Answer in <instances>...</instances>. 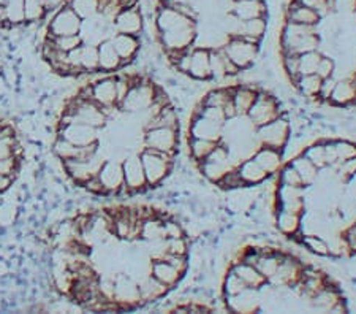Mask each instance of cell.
<instances>
[{"label": "cell", "instance_id": "cell-1", "mask_svg": "<svg viewBox=\"0 0 356 314\" xmlns=\"http://www.w3.org/2000/svg\"><path fill=\"white\" fill-rule=\"evenodd\" d=\"M138 156H140L143 167H145L149 187L159 186L160 182L168 176L171 168H173L175 156H170V154L143 148V150L138 152Z\"/></svg>", "mask_w": 356, "mask_h": 314}, {"label": "cell", "instance_id": "cell-2", "mask_svg": "<svg viewBox=\"0 0 356 314\" xmlns=\"http://www.w3.org/2000/svg\"><path fill=\"white\" fill-rule=\"evenodd\" d=\"M81 22L83 19L79 18L70 5L67 3L51 15V21L48 24L46 37L56 38V37L78 36L79 29H81Z\"/></svg>", "mask_w": 356, "mask_h": 314}, {"label": "cell", "instance_id": "cell-3", "mask_svg": "<svg viewBox=\"0 0 356 314\" xmlns=\"http://www.w3.org/2000/svg\"><path fill=\"white\" fill-rule=\"evenodd\" d=\"M145 148L159 152L176 156L179 151V129L173 127H151L146 129L145 134Z\"/></svg>", "mask_w": 356, "mask_h": 314}, {"label": "cell", "instance_id": "cell-4", "mask_svg": "<svg viewBox=\"0 0 356 314\" xmlns=\"http://www.w3.org/2000/svg\"><path fill=\"white\" fill-rule=\"evenodd\" d=\"M291 134V124L284 116L275 118L261 127H257V139L261 146H269L282 151Z\"/></svg>", "mask_w": 356, "mask_h": 314}, {"label": "cell", "instance_id": "cell-5", "mask_svg": "<svg viewBox=\"0 0 356 314\" xmlns=\"http://www.w3.org/2000/svg\"><path fill=\"white\" fill-rule=\"evenodd\" d=\"M222 49L225 51L228 59L236 65L239 70H245L254 65L258 54V45L250 43L243 37H229Z\"/></svg>", "mask_w": 356, "mask_h": 314}, {"label": "cell", "instance_id": "cell-6", "mask_svg": "<svg viewBox=\"0 0 356 314\" xmlns=\"http://www.w3.org/2000/svg\"><path fill=\"white\" fill-rule=\"evenodd\" d=\"M279 108V100L275 99L274 95L261 93L260 91L254 105L250 107V110L247 111L245 116L250 119V123L254 124L255 127H261V125L271 123L275 118L280 116Z\"/></svg>", "mask_w": 356, "mask_h": 314}, {"label": "cell", "instance_id": "cell-7", "mask_svg": "<svg viewBox=\"0 0 356 314\" xmlns=\"http://www.w3.org/2000/svg\"><path fill=\"white\" fill-rule=\"evenodd\" d=\"M122 171H124L125 194H127V196H134V194L149 189L145 167H143V162L138 154H130L127 159H124Z\"/></svg>", "mask_w": 356, "mask_h": 314}, {"label": "cell", "instance_id": "cell-8", "mask_svg": "<svg viewBox=\"0 0 356 314\" xmlns=\"http://www.w3.org/2000/svg\"><path fill=\"white\" fill-rule=\"evenodd\" d=\"M223 124L225 123L212 121V119L200 116V114L195 113L192 123L188 124V136H191V139L220 141Z\"/></svg>", "mask_w": 356, "mask_h": 314}, {"label": "cell", "instance_id": "cell-9", "mask_svg": "<svg viewBox=\"0 0 356 314\" xmlns=\"http://www.w3.org/2000/svg\"><path fill=\"white\" fill-rule=\"evenodd\" d=\"M114 27L119 33H129V36H140L143 31V15L140 7L131 5L119 11L114 19Z\"/></svg>", "mask_w": 356, "mask_h": 314}, {"label": "cell", "instance_id": "cell-10", "mask_svg": "<svg viewBox=\"0 0 356 314\" xmlns=\"http://www.w3.org/2000/svg\"><path fill=\"white\" fill-rule=\"evenodd\" d=\"M229 13H233L241 21L266 18L268 3L266 0H233Z\"/></svg>", "mask_w": 356, "mask_h": 314}, {"label": "cell", "instance_id": "cell-11", "mask_svg": "<svg viewBox=\"0 0 356 314\" xmlns=\"http://www.w3.org/2000/svg\"><path fill=\"white\" fill-rule=\"evenodd\" d=\"M188 77L198 81H208L212 78L209 64V48H192L191 49V64H188Z\"/></svg>", "mask_w": 356, "mask_h": 314}, {"label": "cell", "instance_id": "cell-12", "mask_svg": "<svg viewBox=\"0 0 356 314\" xmlns=\"http://www.w3.org/2000/svg\"><path fill=\"white\" fill-rule=\"evenodd\" d=\"M149 273H151V276L159 279L160 283L168 285L170 289L179 283V279L184 275V273L181 270H177V268L173 264H170V262L166 260L165 257H163V259H154L151 262V268H149Z\"/></svg>", "mask_w": 356, "mask_h": 314}, {"label": "cell", "instance_id": "cell-13", "mask_svg": "<svg viewBox=\"0 0 356 314\" xmlns=\"http://www.w3.org/2000/svg\"><path fill=\"white\" fill-rule=\"evenodd\" d=\"M236 175L243 186L261 185V182L269 176L254 159H247V161L241 162L236 167Z\"/></svg>", "mask_w": 356, "mask_h": 314}, {"label": "cell", "instance_id": "cell-14", "mask_svg": "<svg viewBox=\"0 0 356 314\" xmlns=\"http://www.w3.org/2000/svg\"><path fill=\"white\" fill-rule=\"evenodd\" d=\"M125 64L118 54L111 40H106L99 47V67L102 73H113L122 68Z\"/></svg>", "mask_w": 356, "mask_h": 314}, {"label": "cell", "instance_id": "cell-15", "mask_svg": "<svg viewBox=\"0 0 356 314\" xmlns=\"http://www.w3.org/2000/svg\"><path fill=\"white\" fill-rule=\"evenodd\" d=\"M285 21L298 22V24H306V26H317L320 21V15L317 11L301 5L296 0H291L289 8L285 11Z\"/></svg>", "mask_w": 356, "mask_h": 314}, {"label": "cell", "instance_id": "cell-16", "mask_svg": "<svg viewBox=\"0 0 356 314\" xmlns=\"http://www.w3.org/2000/svg\"><path fill=\"white\" fill-rule=\"evenodd\" d=\"M111 42L114 48H116L118 54L120 56V59L124 61V64H127V62L134 59L138 49H140V40H138L136 36H129V33H116L111 38Z\"/></svg>", "mask_w": 356, "mask_h": 314}, {"label": "cell", "instance_id": "cell-17", "mask_svg": "<svg viewBox=\"0 0 356 314\" xmlns=\"http://www.w3.org/2000/svg\"><path fill=\"white\" fill-rule=\"evenodd\" d=\"M258 93H260V91L254 89L252 86H247V84L234 86L233 104H234V108H236L238 116H245L247 111L250 110V107L254 105Z\"/></svg>", "mask_w": 356, "mask_h": 314}, {"label": "cell", "instance_id": "cell-18", "mask_svg": "<svg viewBox=\"0 0 356 314\" xmlns=\"http://www.w3.org/2000/svg\"><path fill=\"white\" fill-rule=\"evenodd\" d=\"M252 159H254L268 175L275 173V171L280 168V164H282V154H280V150H274V148L269 146L258 148V151L254 154Z\"/></svg>", "mask_w": 356, "mask_h": 314}, {"label": "cell", "instance_id": "cell-19", "mask_svg": "<svg viewBox=\"0 0 356 314\" xmlns=\"http://www.w3.org/2000/svg\"><path fill=\"white\" fill-rule=\"evenodd\" d=\"M266 31H268L266 18H254L249 21H243V24H241L239 36H236V37H243L244 40H247V42L255 43L260 47L261 40L265 38Z\"/></svg>", "mask_w": 356, "mask_h": 314}, {"label": "cell", "instance_id": "cell-20", "mask_svg": "<svg viewBox=\"0 0 356 314\" xmlns=\"http://www.w3.org/2000/svg\"><path fill=\"white\" fill-rule=\"evenodd\" d=\"M232 270L236 273V275L243 279V281L249 285L252 289H260L263 284H266V278L258 272V268L252 264H247V262H239V264L233 265Z\"/></svg>", "mask_w": 356, "mask_h": 314}, {"label": "cell", "instance_id": "cell-21", "mask_svg": "<svg viewBox=\"0 0 356 314\" xmlns=\"http://www.w3.org/2000/svg\"><path fill=\"white\" fill-rule=\"evenodd\" d=\"M321 84H323V78H320L317 73H314V75H302L298 78L295 88L300 91L301 95L307 97V99H320Z\"/></svg>", "mask_w": 356, "mask_h": 314}, {"label": "cell", "instance_id": "cell-22", "mask_svg": "<svg viewBox=\"0 0 356 314\" xmlns=\"http://www.w3.org/2000/svg\"><path fill=\"white\" fill-rule=\"evenodd\" d=\"M291 165L296 168L298 173H300L304 187L314 186V182L317 181V178H318V168L315 167V165L311 161H309V159L304 156V154L298 156L295 161L291 162Z\"/></svg>", "mask_w": 356, "mask_h": 314}, {"label": "cell", "instance_id": "cell-23", "mask_svg": "<svg viewBox=\"0 0 356 314\" xmlns=\"http://www.w3.org/2000/svg\"><path fill=\"white\" fill-rule=\"evenodd\" d=\"M301 219H302V214H296V213H290V211L280 210V213L277 216L279 230L286 237H296L301 228Z\"/></svg>", "mask_w": 356, "mask_h": 314}, {"label": "cell", "instance_id": "cell-24", "mask_svg": "<svg viewBox=\"0 0 356 314\" xmlns=\"http://www.w3.org/2000/svg\"><path fill=\"white\" fill-rule=\"evenodd\" d=\"M321 57H323V54H321L318 49L300 54V75L302 77V75H314V73H317Z\"/></svg>", "mask_w": 356, "mask_h": 314}, {"label": "cell", "instance_id": "cell-25", "mask_svg": "<svg viewBox=\"0 0 356 314\" xmlns=\"http://www.w3.org/2000/svg\"><path fill=\"white\" fill-rule=\"evenodd\" d=\"M22 8H24L26 22H38L46 19V16H48L44 5L38 2V0H24L22 2Z\"/></svg>", "mask_w": 356, "mask_h": 314}, {"label": "cell", "instance_id": "cell-26", "mask_svg": "<svg viewBox=\"0 0 356 314\" xmlns=\"http://www.w3.org/2000/svg\"><path fill=\"white\" fill-rule=\"evenodd\" d=\"M302 244L307 249H311L312 253H315L317 256H323L328 257L330 256V248L326 240L320 235H304L302 237Z\"/></svg>", "mask_w": 356, "mask_h": 314}, {"label": "cell", "instance_id": "cell-27", "mask_svg": "<svg viewBox=\"0 0 356 314\" xmlns=\"http://www.w3.org/2000/svg\"><path fill=\"white\" fill-rule=\"evenodd\" d=\"M309 161H311L315 167L318 170L325 168L328 162H326V151H325V141L323 143H317V145L309 146L306 152H302Z\"/></svg>", "mask_w": 356, "mask_h": 314}, {"label": "cell", "instance_id": "cell-28", "mask_svg": "<svg viewBox=\"0 0 356 314\" xmlns=\"http://www.w3.org/2000/svg\"><path fill=\"white\" fill-rule=\"evenodd\" d=\"M279 182L280 185L291 186V187H304L300 173H298L296 168L293 167L291 164L286 165V167L282 170V173L279 175Z\"/></svg>", "mask_w": 356, "mask_h": 314}, {"label": "cell", "instance_id": "cell-29", "mask_svg": "<svg viewBox=\"0 0 356 314\" xmlns=\"http://www.w3.org/2000/svg\"><path fill=\"white\" fill-rule=\"evenodd\" d=\"M249 288L243 279H241L236 273H234L233 270L229 272V275L227 276L225 279V295H236L239 292H243L244 289Z\"/></svg>", "mask_w": 356, "mask_h": 314}]
</instances>
